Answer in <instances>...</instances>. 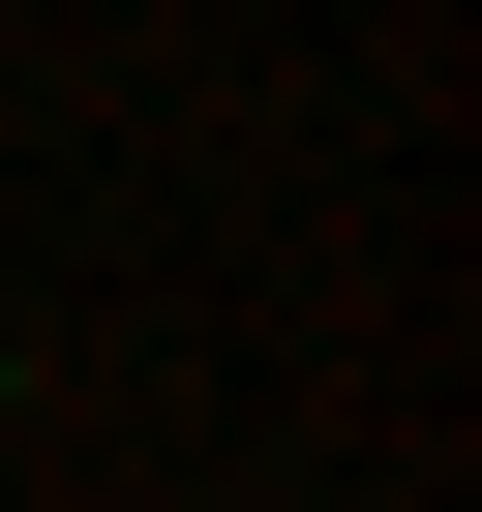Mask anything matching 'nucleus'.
Returning a JSON list of instances; mask_svg holds the SVG:
<instances>
[{"instance_id": "nucleus-1", "label": "nucleus", "mask_w": 482, "mask_h": 512, "mask_svg": "<svg viewBox=\"0 0 482 512\" xmlns=\"http://www.w3.org/2000/svg\"><path fill=\"white\" fill-rule=\"evenodd\" d=\"M0 422H31V362H0Z\"/></svg>"}]
</instances>
